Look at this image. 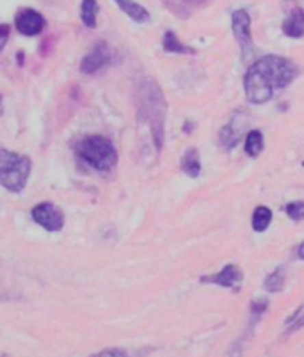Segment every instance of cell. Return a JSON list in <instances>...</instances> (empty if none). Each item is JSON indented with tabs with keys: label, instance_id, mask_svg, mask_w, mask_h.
<instances>
[{
	"label": "cell",
	"instance_id": "7402d4cb",
	"mask_svg": "<svg viewBox=\"0 0 304 357\" xmlns=\"http://www.w3.org/2000/svg\"><path fill=\"white\" fill-rule=\"evenodd\" d=\"M301 327H304V315H301V317L297 318L296 322H294V323H290V326H288V329H287V334H290V332H296V331H299Z\"/></svg>",
	"mask_w": 304,
	"mask_h": 357
},
{
	"label": "cell",
	"instance_id": "7a4b0ae2",
	"mask_svg": "<svg viewBox=\"0 0 304 357\" xmlns=\"http://www.w3.org/2000/svg\"><path fill=\"white\" fill-rule=\"evenodd\" d=\"M137 103H139L141 116L150 123L157 151H160L164 146V127H166V111H168L162 89L151 79H144L137 88Z\"/></svg>",
	"mask_w": 304,
	"mask_h": 357
},
{
	"label": "cell",
	"instance_id": "5b68a950",
	"mask_svg": "<svg viewBox=\"0 0 304 357\" xmlns=\"http://www.w3.org/2000/svg\"><path fill=\"white\" fill-rule=\"evenodd\" d=\"M231 31H233L235 40L240 44V50H242L244 61L251 57L253 52H255V44H253V36H251V16L244 9H237L231 14Z\"/></svg>",
	"mask_w": 304,
	"mask_h": 357
},
{
	"label": "cell",
	"instance_id": "9a60e30c",
	"mask_svg": "<svg viewBox=\"0 0 304 357\" xmlns=\"http://www.w3.org/2000/svg\"><path fill=\"white\" fill-rule=\"evenodd\" d=\"M285 278H287L285 267H278L273 274H269V276L265 278L264 288L269 291V293H278V291H281L283 288H285Z\"/></svg>",
	"mask_w": 304,
	"mask_h": 357
},
{
	"label": "cell",
	"instance_id": "9c48e42d",
	"mask_svg": "<svg viewBox=\"0 0 304 357\" xmlns=\"http://www.w3.org/2000/svg\"><path fill=\"white\" fill-rule=\"evenodd\" d=\"M14 25H16L20 34L38 36L43 32L45 25H47V20H45L43 14L38 13L36 9H22V11L16 14Z\"/></svg>",
	"mask_w": 304,
	"mask_h": 357
},
{
	"label": "cell",
	"instance_id": "8fae6325",
	"mask_svg": "<svg viewBox=\"0 0 304 357\" xmlns=\"http://www.w3.org/2000/svg\"><path fill=\"white\" fill-rule=\"evenodd\" d=\"M180 168L183 174L189 178H198L201 174V160H199V151L196 148H189L183 153Z\"/></svg>",
	"mask_w": 304,
	"mask_h": 357
},
{
	"label": "cell",
	"instance_id": "cb8c5ba5",
	"mask_svg": "<svg viewBox=\"0 0 304 357\" xmlns=\"http://www.w3.org/2000/svg\"><path fill=\"white\" fill-rule=\"evenodd\" d=\"M297 256H299V260H304V242L301 243L299 249H297Z\"/></svg>",
	"mask_w": 304,
	"mask_h": 357
},
{
	"label": "cell",
	"instance_id": "d6986e66",
	"mask_svg": "<svg viewBox=\"0 0 304 357\" xmlns=\"http://www.w3.org/2000/svg\"><path fill=\"white\" fill-rule=\"evenodd\" d=\"M287 215L292 221H303L304 219V201H294L287 204Z\"/></svg>",
	"mask_w": 304,
	"mask_h": 357
},
{
	"label": "cell",
	"instance_id": "603a6c76",
	"mask_svg": "<svg viewBox=\"0 0 304 357\" xmlns=\"http://www.w3.org/2000/svg\"><path fill=\"white\" fill-rule=\"evenodd\" d=\"M303 313H304V306H301V308L297 309V311H294V315H292V317H288L287 320H285V323H287V326H290V323L296 322L297 318H299Z\"/></svg>",
	"mask_w": 304,
	"mask_h": 357
},
{
	"label": "cell",
	"instance_id": "2e32d148",
	"mask_svg": "<svg viewBox=\"0 0 304 357\" xmlns=\"http://www.w3.org/2000/svg\"><path fill=\"white\" fill-rule=\"evenodd\" d=\"M80 16H82V22L89 29H94L97 27V16H98V2L97 0H82V5H80Z\"/></svg>",
	"mask_w": 304,
	"mask_h": 357
},
{
	"label": "cell",
	"instance_id": "7c38bea8",
	"mask_svg": "<svg viewBox=\"0 0 304 357\" xmlns=\"http://www.w3.org/2000/svg\"><path fill=\"white\" fill-rule=\"evenodd\" d=\"M162 47L168 53H177V55H194L196 53V49L181 43V41L178 40V36L173 31H168L164 34Z\"/></svg>",
	"mask_w": 304,
	"mask_h": 357
},
{
	"label": "cell",
	"instance_id": "6da1fadb",
	"mask_svg": "<svg viewBox=\"0 0 304 357\" xmlns=\"http://www.w3.org/2000/svg\"><path fill=\"white\" fill-rule=\"evenodd\" d=\"M299 75V68L281 55H265L255 61L244 77V91L251 105H264L276 91L287 88Z\"/></svg>",
	"mask_w": 304,
	"mask_h": 357
},
{
	"label": "cell",
	"instance_id": "e0dca14e",
	"mask_svg": "<svg viewBox=\"0 0 304 357\" xmlns=\"http://www.w3.org/2000/svg\"><path fill=\"white\" fill-rule=\"evenodd\" d=\"M264 150V135H262L260 130H251L246 137V153L249 157H258Z\"/></svg>",
	"mask_w": 304,
	"mask_h": 357
},
{
	"label": "cell",
	"instance_id": "44dd1931",
	"mask_svg": "<svg viewBox=\"0 0 304 357\" xmlns=\"http://www.w3.org/2000/svg\"><path fill=\"white\" fill-rule=\"evenodd\" d=\"M9 32H11V29H9V25H0V52L4 50L5 43H8Z\"/></svg>",
	"mask_w": 304,
	"mask_h": 357
},
{
	"label": "cell",
	"instance_id": "484cf974",
	"mask_svg": "<svg viewBox=\"0 0 304 357\" xmlns=\"http://www.w3.org/2000/svg\"><path fill=\"white\" fill-rule=\"evenodd\" d=\"M0 102H2V96H0Z\"/></svg>",
	"mask_w": 304,
	"mask_h": 357
},
{
	"label": "cell",
	"instance_id": "5bb4252c",
	"mask_svg": "<svg viewBox=\"0 0 304 357\" xmlns=\"http://www.w3.org/2000/svg\"><path fill=\"white\" fill-rule=\"evenodd\" d=\"M270 221H273V212H270V208L267 207H256L255 212H253V230L256 233H264L267 228L270 226Z\"/></svg>",
	"mask_w": 304,
	"mask_h": 357
},
{
	"label": "cell",
	"instance_id": "4fadbf2b",
	"mask_svg": "<svg viewBox=\"0 0 304 357\" xmlns=\"http://www.w3.org/2000/svg\"><path fill=\"white\" fill-rule=\"evenodd\" d=\"M114 2L125 14H128V18H132L134 22L144 23L150 20V13L141 4H136L134 0H114Z\"/></svg>",
	"mask_w": 304,
	"mask_h": 357
},
{
	"label": "cell",
	"instance_id": "52a82bcc",
	"mask_svg": "<svg viewBox=\"0 0 304 357\" xmlns=\"http://www.w3.org/2000/svg\"><path fill=\"white\" fill-rule=\"evenodd\" d=\"M244 274L242 270L238 269V265L229 263L226 265L225 269L219 270L217 274H210V276H201L199 281L205 282V285H217V287L231 288V290H238L240 285H242Z\"/></svg>",
	"mask_w": 304,
	"mask_h": 357
},
{
	"label": "cell",
	"instance_id": "ffe728a7",
	"mask_svg": "<svg viewBox=\"0 0 304 357\" xmlns=\"http://www.w3.org/2000/svg\"><path fill=\"white\" fill-rule=\"evenodd\" d=\"M91 357H130V356H128L127 350L123 349H105L98 354H93Z\"/></svg>",
	"mask_w": 304,
	"mask_h": 357
},
{
	"label": "cell",
	"instance_id": "30bf717a",
	"mask_svg": "<svg viewBox=\"0 0 304 357\" xmlns=\"http://www.w3.org/2000/svg\"><path fill=\"white\" fill-rule=\"evenodd\" d=\"M283 34L294 40H301L304 36V9L297 4H292L288 16L283 22Z\"/></svg>",
	"mask_w": 304,
	"mask_h": 357
},
{
	"label": "cell",
	"instance_id": "3957f363",
	"mask_svg": "<svg viewBox=\"0 0 304 357\" xmlns=\"http://www.w3.org/2000/svg\"><path fill=\"white\" fill-rule=\"evenodd\" d=\"M75 151L80 159L88 162L97 171L107 172L116 168L118 163V151L107 137L89 135L77 142Z\"/></svg>",
	"mask_w": 304,
	"mask_h": 357
},
{
	"label": "cell",
	"instance_id": "8992f818",
	"mask_svg": "<svg viewBox=\"0 0 304 357\" xmlns=\"http://www.w3.org/2000/svg\"><path fill=\"white\" fill-rule=\"evenodd\" d=\"M32 219L47 231H61L64 226V213L53 203H41L32 208Z\"/></svg>",
	"mask_w": 304,
	"mask_h": 357
},
{
	"label": "cell",
	"instance_id": "d4e9b609",
	"mask_svg": "<svg viewBox=\"0 0 304 357\" xmlns=\"http://www.w3.org/2000/svg\"><path fill=\"white\" fill-rule=\"evenodd\" d=\"M187 4H194V5H198V4H203V2H207V0H186Z\"/></svg>",
	"mask_w": 304,
	"mask_h": 357
},
{
	"label": "cell",
	"instance_id": "ac0fdd59",
	"mask_svg": "<svg viewBox=\"0 0 304 357\" xmlns=\"http://www.w3.org/2000/svg\"><path fill=\"white\" fill-rule=\"evenodd\" d=\"M265 309H267V300H255L251 304V327H255L258 323L262 317H264Z\"/></svg>",
	"mask_w": 304,
	"mask_h": 357
},
{
	"label": "cell",
	"instance_id": "ba28073f",
	"mask_svg": "<svg viewBox=\"0 0 304 357\" xmlns=\"http://www.w3.org/2000/svg\"><path fill=\"white\" fill-rule=\"evenodd\" d=\"M110 61H112V50H110L109 44L98 43L97 47L82 59V62H80V71L91 75V73L100 71L101 68L109 66Z\"/></svg>",
	"mask_w": 304,
	"mask_h": 357
},
{
	"label": "cell",
	"instance_id": "277c9868",
	"mask_svg": "<svg viewBox=\"0 0 304 357\" xmlns=\"http://www.w3.org/2000/svg\"><path fill=\"white\" fill-rule=\"evenodd\" d=\"M32 162L25 155L0 150V183L11 192H22L31 176Z\"/></svg>",
	"mask_w": 304,
	"mask_h": 357
}]
</instances>
